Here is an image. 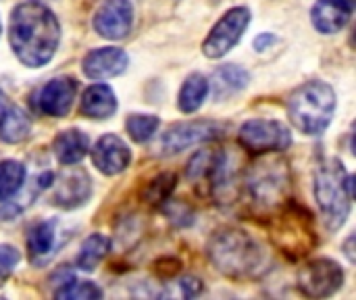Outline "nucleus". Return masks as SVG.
Segmentation results:
<instances>
[{
  "mask_svg": "<svg viewBox=\"0 0 356 300\" xmlns=\"http://www.w3.org/2000/svg\"><path fill=\"white\" fill-rule=\"evenodd\" d=\"M8 42L15 56L25 67H44L50 63L60 42L56 15L38 0L15 6L8 23Z\"/></svg>",
  "mask_w": 356,
  "mask_h": 300,
  "instance_id": "obj_1",
  "label": "nucleus"
},
{
  "mask_svg": "<svg viewBox=\"0 0 356 300\" xmlns=\"http://www.w3.org/2000/svg\"><path fill=\"white\" fill-rule=\"evenodd\" d=\"M211 263L227 278L248 280L267 269L269 257L263 244L244 230L225 228L213 234L207 246Z\"/></svg>",
  "mask_w": 356,
  "mask_h": 300,
  "instance_id": "obj_2",
  "label": "nucleus"
},
{
  "mask_svg": "<svg viewBox=\"0 0 356 300\" xmlns=\"http://www.w3.org/2000/svg\"><path fill=\"white\" fill-rule=\"evenodd\" d=\"M315 198L319 203L323 221L330 232L344 226L350 215V205L355 198V180L346 173L338 159L325 161L315 173Z\"/></svg>",
  "mask_w": 356,
  "mask_h": 300,
  "instance_id": "obj_3",
  "label": "nucleus"
},
{
  "mask_svg": "<svg viewBox=\"0 0 356 300\" xmlns=\"http://www.w3.org/2000/svg\"><path fill=\"white\" fill-rule=\"evenodd\" d=\"M336 111V92L325 81H311L296 88L288 100L290 121L305 136H319L332 123Z\"/></svg>",
  "mask_w": 356,
  "mask_h": 300,
  "instance_id": "obj_4",
  "label": "nucleus"
},
{
  "mask_svg": "<svg viewBox=\"0 0 356 300\" xmlns=\"http://www.w3.org/2000/svg\"><path fill=\"white\" fill-rule=\"evenodd\" d=\"M290 167L284 159H263L250 167L246 175V190L259 209H280L290 196Z\"/></svg>",
  "mask_w": 356,
  "mask_h": 300,
  "instance_id": "obj_5",
  "label": "nucleus"
},
{
  "mask_svg": "<svg viewBox=\"0 0 356 300\" xmlns=\"http://www.w3.org/2000/svg\"><path fill=\"white\" fill-rule=\"evenodd\" d=\"M273 238L275 244L292 255V257H302L309 255L311 248L315 246V232L311 228V215L305 209H284L280 215V221L273 228Z\"/></svg>",
  "mask_w": 356,
  "mask_h": 300,
  "instance_id": "obj_6",
  "label": "nucleus"
},
{
  "mask_svg": "<svg viewBox=\"0 0 356 300\" xmlns=\"http://www.w3.org/2000/svg\"><path fill=\"white\" fill-rule=\"evenodd\" d=\"M240 144L257 155L263 152H282L286 148H290L292 144V134L290 129L280 123V121H271V119H250L240 127L238 134Z\"/></svg>",
  "mask_w": 356,
  "mask_h": 300,
  "instance_id": "obj_7",
  "label": "nucleus"
},
{
  "mask_svg": "<svg viewBox=\"0 0 356 300\" xmlns=\"http://www.w3.org/2000/svg\"><path fill=\"white\" fill-rule=\"evenodd\" d=\"M250 23V10L246 6H234L229 8L211 29L202 44V52L209 58H221L225 56L244 35L246 27Z\"/></svg>",
  "mask_w": 356,
  "mask_h": 300,
  "instance_id": "obj_8",
  "label": "nucleus"
},
{
  "mask_svg": "<svg viewBox=\"0 0 356 300\" xmlns=\"http://www.w3.org/2000/svg\"><path fill=\"white\" fill-rule=\"evenodd\" d=\"M344 284L342 267L332 259H315L300 267L298 288L309 299H327Z\"/></svg>",
  "mask_w": 356,
  "mask_h": 300,
  "instance_id": "obj_9",
  "label": "nucleus"
},
{
  "mask_svg": "<svg viewBox=\"0 0 356 300\" xmlns=\"http://www.w3.org/2000/svg\"><path fill=\"white\" fill-rule=\"evenodd\" d=\"M225 132L221 123L215 121H188V123H177L167 129L163 136V152L165 155H175L181 152L190 146L209 142L219 138Z\"/></svg>",
  "mask_w": 356,
  "mask_h": 300,
  "instance_id": "obj_10",
  "label": "nucleus"
},
{
  "mask_svg": "<svg viewBox=\"0 0 356 300\" xmlns=\"http://www.w3.org/2000/svg\"><path fill=\"white\" fill-rule=\"evenodd\" d=\"M134 25V6L129 0H104L94 15V29L106 40H121Z\"/></svg>",
  "mask_w": 356,
  "mask_h": 300,
  "instance_id": "obj_11",
  "label": "nucleus"
},
{
  "mask_svg": "<svg viewBox=\"0 0 356 300\" xmlns=\"http://www.w3.org/2000/svg\"><path fill=\"white\" fill-rule=\"evenodd\" d=\"M52 184H54L52 203L58 205L60 209L71 211L90 200L92 182H90V175L79 167H71L63 171L56 180H52Z\"/></svg>",
  "mask_w": 356,
  "mask_h": 300,
  "instance_id": "obj_12",
  "label": "nucleus"
},
{
  "mask_svg": "<svg viewBox=\"0 0 356 300\" xmlns=\"http://www.w3.org/2000/svg\"><path fill=\"white\" fill-rule=\"evenodd\" d=\"M92 163L104 175H117L125 171L131 163L129 146L115 134L102 136L92 148Z\"/></svg>",
  "mask_w": 356,
  "mask_h": 300,
  "instance_id": "obj_13",
  "label": "nucleus"
},
{
  "mask_svg": "<svg viewBox=\"0 0 356 300\" xmlns=\"http://www.w3.org/2000/svg\"><path fill=\"white\" fill-rule=\"evenodd\" d=\"M77 81L71 77L50 79L38 94V111L48 117H65L75 100Z\"/></svg>",
  "mask_w": 356,
  "mask_h": 300,
  "instance_id": "obj_14",
  "label": "nucleus"
},
{
  "mask_svg": "<svg viewBox=\"0 0 356 300\" xmlns=\"http://www.w3.org/2000/svg\"><path fill=\"white\" fill-rule=\"evenodd\" d=\"M127 54L121 48H96L92 52L86 54L81 67L83 73L90 79H108V77H117L127 69Z\"/></svg>",
  "mask_w": 356,
  "mask_h": 300,
  "instance_id": "obj_15",
  "label": "nucleus"
},
{
  "mask_svg": "<svg viewBox=\"0 0 356 300\" xmlns=\"http://www.w3.org/2000/svg\"><path fill=\"white\" fill-rule=\"evenodd\" d=\"M355 2L350 0H317L311 19L321 33H338L350 21Z\"/></svg>",
  "mask_w": 356,
  "mask_h": 300,
  "instance_id": "obj_16",
  "label": "nucleus"
},
{
  "mask_svg": "<svg viewBox=\"0 0 356 300\" xmlns=\"http://www.w3.org/2000/svg\"><path fill=\"white\" fill-rule=\"evenodd\" d=\"M79 111H81V115H86L90 119H108L117 111L115 92L106 84L90 86L81 96Z\"/></svg>",
  "mask_w": 356,
  "mask_h": 300,
  "instance_id": "obj_17",
  "label": "nucleus"
},
{
  "mask_svg": "<svg viewBox=\"0 0 356 300\" xmlns=\"http://www.w3.org/2000/svg\"><path fill=\"white\" fill-rule=\"evenodd\" d=\"M52 146L60 165H77L90 152V138L81 129H67L54 138Z\"/></svg>",
  "mask_w": 356,
  "mask_h": 300,
  "instance_id": "obj_18",
  "label": "nucleus"
},
{
  "mask_svg": "<svg viewBox=\"0 0 356 300\" xmlns=\"http://www.w3.org/2000/svg\"><path fill=\"white\" fill-rule=\"evenodd\" d=\"M54 240H56V221L54 219L35 223L27 234V255H29L31 263L46 261L54 251Z\"/></svg>",
  "mask_w": 356,
  "mask_h": 300,
  "instance_id": "obj_19",
  "label": "nucleus"
},
{
  "mask_svg": "<svg viewBox=\"0 0 356 300\" xmlns=\"http://www.w3.org/2000/svg\"><path fill=\"white\" fill-rule=\"evenodd\" d=\"M250 81V75L246 69L238 67V65H223L213 73V92L215 98H229L234 94H238L240 90H244Z\"/></svg>",
  "mask_w": 356,
  "mask_h": 300,
  "instance_id": "obj_20",
  "label": "nucleus"
},
{
  "mask_svg": "<svg viewBox=\"0 0 356 300\" xmlns=\"http://www.w3.org/2000/svg\"><path fill=\"white\" fill-rule=\"evenodd\" d=\"M29 129H31L29 117L19 106L8 104L0 121V138L8 144H17L29 136Z\"/></svg>",
  "mask_w": 356,
  "mask_h": 300,
  "instance_id": "obj_21",
  "label": "nucleus"
},
{
  "mask_svg": "<svg viewBox=\"0 0 356 300\" xmlns=\"http://www.w3.org/2000/svg\"><path fill=\"white\" fill-rule=\"evenodd\" d=\"M207 94H209V79H207L204 75H200V73H192V75L184 81V86H181V90H179L177 104H179V109H181L184 113H188V115H190V113H196V111L202 106Z\"/></svg>",
  "mask_w": 356,
  "mask_h": 300,
  "instance_id": "obj_22",
  "label": "nucleus"
},
{
  "mask_svg": "<svg viewBox=\"0 0 356 300\" xmlns=\"http://www.w3.org/2000/svg\"><path fill=\"white\" fill-rule=\"evenodd\" d=\"M111 251V240L102 234H92L90 238H86V242L79 248L77 255V267L83 271H94L100 261L108 255Z\"/></svg>",
  "mask_w": 356,
  "mask_h": 300,
  "instance_id": "obj_23",
  "label": "nucleus"
},
{
  "mask_svg": "<svg viewBox=\"0 0 356 300\" xmlns=\"http://www.w3.org/2000/svg\"><path fill=\"white\" fill-rule=\"evenodd\" d=\"M25 184V167L17 161H0V203L15 196Z\"/></svg>",
  "mask_w": 356,
  "mask_h": 300,
  "instance_id": "obj_24",
  "label": "nucleus"
},
{
  "mask_svg": "<svg viewBox=\"0 0 356 300\" xmlns=\"http://www.w3.org/2000/svg\"><path fill=\"white\" fill-rule=\"evenodd\" d=\"M125 127H127V134L134 142L144 144L159 129V117H154V115H131L127 119Z\"/></svg>",
  "mask_w": 356,
  "mask_h": 300,
  "instance_id": "obj_25",
  "label": "nucleus"
},
{
  "mask_svg": "<svg viewBox=\"0 0 356 300\" xmlns=\"http://www.w3.org/2000/svg\"><path fill=\"white\" fill-rule=\"evenodd\" d=\"M56 299H65V300H94V299H102V290L92 284V282H77L75 278L71 282H67L65 286L56 288L54 292Z\"/></svg>",
  "mask_w": 356,
  "mask_h": 300,
  "instance_id": "obj_26",
  "label": "nucleus"
},
{
  "mask_svg": "<svg viewBox=\"0 0 356 300\" xmlns=\"http://www.w3.org/2000/svg\"><path fill=\"white\" fill-rule=\"evenodd\" d=\"M175 182H177L175 173H163V175H159L150 184V188L146 190V198L150 203H165V200H169V194L175 190Z\"/></svg>",
  "mask_w": 356,
  "mask_h": 300,
  "instance_id": "obj_27",
  "label": "nucleus"
},
{
  "mask_svg": "<svg viewBox=\"0 0 356 300\" xmlns=\"http://www.w3.org/2000/svg\"><path fill=\"white\" fill-rule=\"evenodd\" d=\"M19 261H21V255L15 246L0 244V286L6 284V280L13 276Z\"/></svg>",
  "mask_w": 356,
  "mask_h": 300,
  "instance_id": "obj_28",
  "label": "nucleus"
},
{
  "mask_svg": "<svg viewBox=\"0 0 356 300\" xmlns=\"http://www.w3.org/2000/svg\"><path fill=\"white\" fill-rule=\"evenodd\" d=\"M179 288H181V294H184V297H196V294L202 290V284H200V280H196V278H184V280L179 282Z\"/></svg>",
  "mask_w": 356,
  "mask_h": 300,
  "instance_id": "obj_29",
  "label": "nucleus"
},
{
  "mask_svg": "<svg viewBox=\"0 0 356 300\" xmlns=\"http://www.w3.org/2000/svg\"><path fill=\"white\" fill-rule=\"evenodd\" d=\"M273 42H275V35H273V33H269V31L259 33V35L254 38V50L263 52V50H267L269 46H273Z\"/></svg>",
  "mask_w": 356,
  "mask_h": 300,
  "instance_id": "obj_30",
  "label": "nucleus"
},
{
  "mask_svg": "<svg viewBox=\"0 0 356 300\" xmlns=\"http://www.w3.org/2000/svg\"><path fill=\"white\" fill-rule=\"evenodd\" d=\"M353 244H355V236H350V238L346 240V246H344V253H346V257H348V261H350V263H355V251H353Z\"/></svg>",
  "mask_w": 356,
  "mask_h": 300,
  "instance_id": "obj_31",
  "label": "nucleus"
},
{
  "mask_svg": "<svg viewBox=\"0 0 356 300\" xmlns=\"http://www.w3.org/2000/svg\"><path fill=\"white\" fill-rule=\"evenodd\" d=\"M6 106H8V100H6L4 94L0 92V121H2V115H4V111H6Z\"/></svg>",
  "mask_w": 356,
  "mask_h": 300,
  "instance_id": "obj_32",
  "label": "nucleus"
},
{
  "mask_svg": "<svg viewBox=\"0 0 356 300\" xmlns=\"http://www.w3.org/2000/svg\"><path fill=\"white\" fill-rule=\"evenodd\" d=\"M0 33H2V23H0Z\"/></svg>",
  "mask_w": 356,
  "mask_h": 300,
  "instance_id": "obj_33",
  "label": "nucleus"
}]
</instances>
